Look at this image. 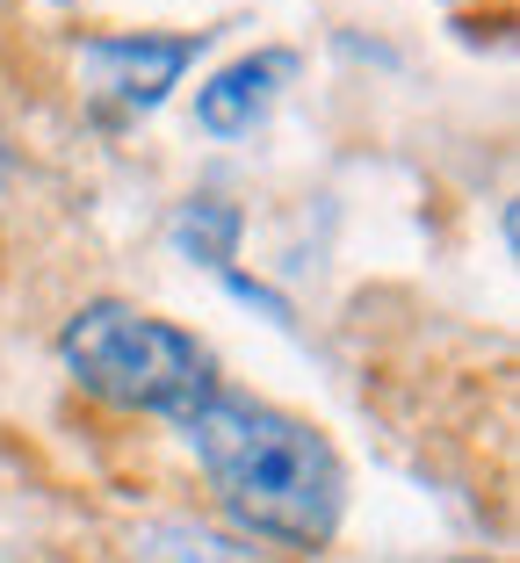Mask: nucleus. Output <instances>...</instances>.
Wrapping results in <instances>:
<instances>
[{
  "label": "nucleus",
  "mask_w": 520,
  "mask_h": 563,
  "mask_svg": "<svg viewBox=\"0 0 520 563\" xmlns=\"http://www.w3.org/2000/svg\"><path fill=\"white\" fill-rule=\"evenodd\" d=\"M181 433L196 441V463L239 534L275 549L333 542L340 514H347V470L311 419L218 390L202 412L181 419Z\"/></svg>",
  "instance_id": "nucleus-1"
},
{
  "label": "nucleus",
  "mask_w": 520,
  "mask_h": 563,
  "mask_svg": "<svg viewBox=\"0 0 520 563\" xmlns=\"http://www.w3.org/2000/svg\"><path fill=\"white\" fill-rule=\"evenodd\" d=\"M58 362L73 368L80 390H95L101 405H117V412H159L181 427L188 412L218 398V362L202 347L188 325L174 318H152L137 303H80L58 332Z\"/></svg>",
  "instance_id": "nucleus-2"
},
{
  "label": "nucleus",
  "mask_w": 520,
  "mask_h": 563,
  "mask_svg": "<svg viewBox=\"0 0 520 563\" xmlns=\"http://www.w3.org/2000/svg\"><path fill=\"white\" fill-rule=\"evenodd\" d=\"M210 30H181V36H87L80 44V80L95 95L101 117H152L159 101L181 87V73L202 58Z\"/></svg>",
  "instance_id": "nucleus-3"
},
{
  "label": "nucleus",
  "mask_w": 520,
  "mask_h": 563,
  "mask_svg": "<svg viewBox=\"0 0 520 563\" xmlns=\"http://www.w3.org/2000/svg\"><path fill=\"white\" fill-rule=\"evenodd\" d=\"M289 80H297V51H253V58L224 66L210 87H196V123L210 137H246Z\"/></svg>",
  "instance_id": "nucleus-4"
},
{
  "label": "nucleus",
  "mask_w": 520,
  "mask_h": 563,
  "mask_svg": "<svg viewBox=\"0 0 520 563\" xmlns=\"http://www.w3.org/2000/svg\"><path fill=\"white\" fill-rule=\"evenodd\" d=\"M131 549H137V563H253L239 542H224V534H210V528H188V520L145 528Z\"/></svg>",
  "instance_id": "nucleus-5"
},
{
  "label": "nucleus",
  "mask_w": 520,
  "mask_h": 563,
  "mask_svg": "<svg viewBox=\"0 0 520 563\" xmlns=\"http://www.w3.org/2000/svg\"><path fill=\"white\" fill-rule=\"evenodd\" d=\"M174 239H181L196 261L224 267L232 261V239H239V210H224V202H188V210L174 217Z\"/></svg>",
  "instance_id": "nucleus-6"
}]
</instances>
